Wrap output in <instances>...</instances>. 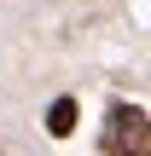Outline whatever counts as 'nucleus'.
Returning <instances> with one entry per match:
<instances>
[{"mask_svg":"<svg viewBox=\"0 0 151 156\" xmlns=\"http://www.w3.org/2000/svg\"><path fill=\"white\" fill-rule=\"evenodd\" d=\"M111 151L116 156H151V127H145V110H116L111 116Z\"/></svg>","mask_w":151,"mask_h":156,"instance_id":"f257e3e1","label":"nucleus"},{"mask_svg":"<svg viewBox=\"0 0 151 156\" xmlns=\"http://www.w3.org/2000/svg\"><path fill=\"white\" fill-rule=\"evenodd\" d=\"M47 133H52V139H70V133H76V98H52V110H47Z\"/></svg>","mask_w":151,"mask_h":156,"instance_id":"f03ea898","label":"nucleus"}]
</instances>
